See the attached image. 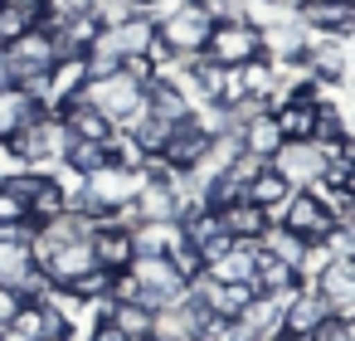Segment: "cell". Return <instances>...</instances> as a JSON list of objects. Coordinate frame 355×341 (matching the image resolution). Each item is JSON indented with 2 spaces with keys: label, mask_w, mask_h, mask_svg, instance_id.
Here are the masks:
<instances>
[{
  "label": "cell",
  "mask_w": 355,
  "mask_h": 341,
  "mask_svg": "<svg viewBox=\"0 0 355 341\" xmlns=\"http://www.w3.org/2000/svg\"><path fill=\"white\" fill-rule=\"evenodd\" d=\"M234 74H239L243 98H253V103L268 108V98H272V64H268V59H248V64H239Z\"/></svg>",
  "instance_id": "29"
},
{
  "label": "cell",
  "mask_w": 355,
  "mask_h": 341,
  "mask_svg": "<svg viewBox=\"0 0 355 341\" xmlns=\"http://www.w3.org/2000/svg\"><path fill=\"white\" fill-rule=\"evenodd\" d=\"M35 113H44V108H35L20 88H6V93H0V142H6L20 122H30Z\"/></svg>",
  "instance_id": "31"
},
{
  "label": "cell",
  "mask_w": 355,
  "mask_h": 341,
  "mask_svg": "<svg viewBox=\"0 0 355 341\" xmlns=\"http://www.w3.org/2000/svg\"><path fill=\"white\" fill-rule=\"evenodd\" d=\"M0 288H10L20 302H40L54 283H49L44 268L30 258V249H0Z\"/></svg>",
  "instance_id": "9"
},
{
  "label": "cell",
  "mask_w": 355,
  "mask_h": 341,
  "mask_svg": "<svg viewBox=\"0 0 355 341\" xmlns=\"http://www.w3.org/2000/svg\"><path fill=\"white\" fill-rule=\"evenodd\" d=\"M239 147L248 151V156H258V161H272L277 156V147H282V132H277V122H272V113L268 108H258V113H248L243 122H239Z\"/></svg>",
  "instance_id": "14"
},
{
  "label": "cell",
  "mask_w": 355,
  "mask_h": 341,
  "mask_svg": "<svg viewBox=\"0 0 355 341\" xmlns=\"http://www.w3.org/2000/svg\"><path fill=\"white\" fill-rule=\"evenodd\" d=\"M6 147H10L25 166H35V171H44V176H49V166H59V161H64L69 127L59 122V113H35L30 122H20V127L6 137Z\"/></svg>",
  "instance_id": "1"
},
{
  "label": "cell",
  "mask_w": 355,
  "mask_h": 341,
  "mask_svg": "<svg viewBox=\"0 0 355 341\" xmlns=\"http://www.w3.org/2000/svg\"><path fill=\"white\" fill-rule=\"evenodd\" d=\"M132 253H171L175 244H185V234H180V219H137L132 229Z\"/></svg>",
  "instance_id": "18"
},
{
  "label": "cell",
  "mask_w": 355,
  "mask_h": 341,
  "mask_svg": "<svg viewBox=\"0 0 355 341\" xmlns=\"http://www.w3.org/2000/svg\"><path fill=\"white\" fill-rule=\"evenodd\" d=\"M88 244H93V263H98L103 273H127L132 258H137V253H132V234L117 229V224H93Z\"/></svg>",
  "instance_id": "13"
},
{
  "label": "cell",
  "mask_w": 355,
  "mask_h": 341,
  "mask_svg": "<svg viewBox=\"0 0 355 341\" xmlns=\"http://www.w3.org/2000/svg\"><path fill=\"white\" fill-rule=\"evenodd\" d=\"M6 88H15V83H10V64H6V54H0V93H6Z\"/></svg>",
  "instance_id": "38"
},
{
  "label": "cell",
  "mask_w": 355,
  "mask_h": 341,
  "mask_svg": "<svg viewBox=\"0 0 355 341\" xmlns=\"http://www.w3.org/2000/svg\"><path fill=\"white\" fill-rule=\"evenodd\" d=\"M166 258H171V268H175L185 283H195V278L205 273V258H200V249H195V244H175Z\"/></svg>",
  "instance_id": "34"
},
{
  "label": "cell",
  "mask_w": 355,
  "mask_h": 341,
  "mask_svg": "<svg viewBox=\"0 0 355 341\" xmlns=\"http://www.w3.org/2000/svg\"><path fill=\"white\" fill-rule=\"evenodd\" d=\"M112 35V44H117V54L127 59V54H146L151 59V49H156V20L146 15V10H132L117 30H107Z\"/></svg>",
  "instance_id": "20"
},
{
  "label": "cell",
  "mask_w": 355,
  "mask_h": 341,
  "mask_svg": "<svg viewBox=\"0 0 355 341\" xmlns=\"http://www.w3.org/2000/svg\"><path fill=\"white\" fill-rule=\"evenodd\" d=\"M10 219H30V215H25V205H20L6 185H0V224H10Z\"/></svg>",
  "instance_id": "36"
},
{
  "label": "cell",
  "mask_w": 355,
  "mask_h": 341,
  "mask_svg": "<svg viewBox=\"0 0 355 341\" xmlns=\"http://www.w3.org/2000/svg\"><path fill=\"white\" fill-rule=\"evenodd\" d=\"M132 10H137L132 0H88V20H93L98 30H117Z\"/></svg>",
  "instance_id": "33"
},
{
  "label": "cell",
  "mask_w": 355,
  "mask_h": 341,
  "mask_svg": "<svg viewBox=\"0 0 355 341\" xmlns=\"http://www.w3.org/2000/svg\"><path fill=\"white\" fill-rule=\"evenodd\" d=\"M287 195H292V185H287L272 166H263V171L243 185V200H248V205H258V210H272V205H282Z\"/></svg>",
  "instance_id": "28"
},
{
  "label": "cell",
  "mask_w": 355,
  "mask_h": 341,
  "mask_svg": "<svg viewBox=\"0 0 355 341\" xmlns=\"http://www.w3.org/2000/svg\"><path fill=\"white\" fill-rule=\"evenodd\" d=\"M214 215H219L224 234H234V239H263V229H268V215L258 205H248V200H234V205H224Z\"/></svg>",
  "instance_id": "25"
},
{
  "label": "cell",
  "mask_w": 355,
  "mask_h": 341,
  "mask_svg": "<svg viewBox=\"0 0 355 341\" xmlns=\"http://www.w3.org/2000/svg\"><path fill=\"white\" fill-rule=\"evenodd\" d=\"M345 6H355V0H345Z\"/></svg>",
  "instance_id": "44"
},
{
  "label": "cell",
  "mask_w": 355,
  "mask_h": 341,
  "mask_svg": "<svg viewBox=\"0 0 355 341\" xmlns=\"http://www.w3.org/2000/svg\"><path fill=\"white\" fill-rule=\"evenodd\" d=\"M345 132H350V137H355V108H350V113H345Z\"/></svg>",
  "instance_id": "41"
},
{
  "label": "cell",
  "mask_w": 355,
  "mask_h": 341,
  "mask_svg": "<svg viewBox=\"0 0 355 341\" xmlns=\"http://www.w3.org/2000/svg\"><path fill=\"white\" fill-rule=\"evenodd\" d=\"M277 224H282L287 234L306 239V244H326V234L336 229V219L326 215V205H321L311 190H292V195L282 200V215H277Z\"/></svg>",
  "instance_id": "6"
},
{
  "label": "cell",
  "mask_w": 355,
  "mask_h": 341,
  "mask_svg": "<svg viewBox=\"0 0 355 341\" xmlns=\"http://www.w3.org/2000/svg\"><path fill=\"white\" fill-rule=\"evenodd\" d=\"M141 108H146L156 122H166V127H175V122H185V117L195 113V108H190V98H185L175 83H166V78H151V83H146Z\"/></svg>",
  "instance_id": "17"
},
{
  "label": "cell",
  "mask_w": 355,
  "mask_h": 341,
  "mask_svg": "<svg viewBox=\"0 0 355 341\" xmlns=\"http://www.w3.org/2000/svg\"><path fill=\"white\" fill-rule=\"evenodd\" d=\"M258 341H277V336H258Z\"/></svg>",
  "instance_id": "43"
},
{
  "label": "cell",
  "mask_w": 355,
  "mask_h": 341,
  "mask_svg": "<svg viewBox=\"0 0 355 341\" xmlns=\"http://www.w3.org/2000/svg\"><path fill=\"white\" fill-rule=\"evenodd\" d=\"M69 210V195H64V185L54 181V176H44V185L30 195V205H25V215H30V224L40 229V224H49V219H59Z\"/></svg>",
  "instance_id": "27"
},
{
  "label": "cell",
  "mask_w": 355,
  "mask_h": 341,
  "mask_svg": "<svg viewBox=\"0 0 355 341\" xmlns=\"http://www.w3.org/2000/svg\"><path fill=\"white\" fill-rule=\"evenodd\" d=\"M297 288H302V278H297L292 263H282V258H272V253H258V263H253V292H258V297L287 302Z\"/></svg>",
  "instance_id": "16"
},
{
  "label": "cell",
  "mask_w": 355,
  "mask_h": 341,
  "mask_svg": "<svg viewBox=\"0 0 355 341\" xmlns=\"http://www.w3.org/2000/svg\"><path fill=\"white\" fill-rule=\"evenodd\" d=\"M141 98H146V88H141L137 78H127L122 69H117V74H107V78H88V83H83V103H88V108H98L112 127L132 122V117L141 113Z\"/></svg>",
  "instance_id": "3"
},
{
  "label": "cell",
  "mask_w": 355,
  "mask_h": 341,
  "mask_svg": "<svg viewBox=\"0 0 355 341\" xmlns=\"http://www.w3.org/2000/svg\"><path fill=\"white\" fill-rule=\"evenodd\" d=\"M127 273H132L137 288H141L137 302L151 307V312H161V307H171V302L185 297V278H180V273L171 268V258H161V253H137Z\"/></svg>",
  "instance_id": "4"
},
{
  "label": "cell",
  "mask_w": 355,
  "mask_h": 341,
  "mask_svg": "<svg viewBox=\"0 0 355 341\" xmlns=\"http://www.w3.org/2000/svg\"><path fill=\"white\" fill-rule=\"evenodd\" d=\"M209 30H214V15L200 10L195 0H190V6H180L175 15L156 20V40L166 44V54H200L205 40H209Z\"/></svg>",
  "instance_id": "5"
},
{
  "label": "cell",
  "mask_w": 355,
  "mask_h": 341,
  "mask_svg": "<svg viewBox=\"0 0 355 341\" xmlns=\"http://www.w3.org/2000/svg\"><path fill=\"white\" fill-rule=\"evenodd\" d=\"M311 288L331 302V317H355V258H331Z\"/></svg>",
  "instance_id": "10"
},
{
  "label": "cell",
  "mask_w": 355,
  "mask_h": 341,
  "mask_svg": "<svg viewBox=\"0 0 355 341\" xmlns=\"http://www.w3.org/2000/svg\"><path fill=\"white\" fill-rule=\"evenodd\" d=\"M258 239H234V249H224L214 263H205V278L214 283H253V263H258Z\"/></svg>",
  "instance_id": "15"
},
{
  "label": "cell",
  "mask_w": 355,
  "mask_h": 341,
  "mask_svg": "<svg viewBox=\"0 0 355 341\" xmlns=\"http://www.w3.org/2000/svg\"><path fill=\"white\" fill-rule=\"evenodd\" d=\"M272 122H277L282 142H311V137H316V103L292 98V103L272 108Z\"/></svg>",
  "instance_id": "23"
},
{
  "label": "cell",
  "mask_w": 355,
  "mask_h": 341,
  "mask_svg": "<svg viewBox=\"0 0 355 341\" xmlns=\"http://www.w3.org/2000/svg\"><path fill=\"white\" fill-rule=\"evenodd\" d=\"M107 322L127 336V341H156V312L141 302H112Z\"/></svg>",
  "instance_id": "24"
},
{
  "label": "cell",
  "mask_w": 355,
  "mask_h": 341,
  "mask_svg": "<svg viewBox=\"0 0 355 341\" xmlns=\"http://www.w3.org/2000/svg\"><path fill=\"white\" fill-rule=\"evenodd\" d=\"M112 156H107V142H88V137H69V147H64V171H73V176H93L98 166H107Z\"/></svg>",
  "instance_id": "26"
},
{
  "label": "cell",
  "mask_w": 355,
  "mask_h": 341,
  "mask_svg": "<svg viewBox=\"0 0 355 341\" xmlns=\"http://www.w3.org/2000/svg\"><path fill=\"white\" fill-rule=\"evenodd\" d=\"M340 190H345V195H350V200H355V166H350V171H345V185H340Z\"/></svg>",
  "instance_id": "40"
},
{
  "label": "cell",
  "mask_w": 355,
  "mask_h": 341,
  "mask_svg": "<svg viewBox=\"0 0 355 341\" xmlns=\"http://www.w3.org/2000/svg\"><path fill=\"white\" fill-rule=\"evenodd\" d=\"M205 147H209V132H205L200 117L190 113L185 122L171 127V137H166V147H161V161H166L171 171H190V166L205 156Z\"/></svg>",
  "instance_id": "11"
},
{
  "label": "cell",
  "mask_w": 355,
  "mask_h": 341,
  "mask_svg": "<svg viewBox=\"0 0 355 341\" xmlns=\"http://www.w3.org/2000/svg\"><path fill=\"white\" fill-rule=\"evenodd\" d=\"M15 312H20V297H15L10 288H0V326H6V322H10Z\"/></svg>",
  "instance_id": "37"
},
{
  "label": "cell",
  "mask_w": 355,
  "mask_h": 341,
  "mask_svg": "<svg viewBox=\"0 0 355 341\" xmlns=\"http://www.w3.org/2000/svg\"><path fill=\"white\" fill-rule=\"evenodd\" d=\"M311 341H350V326H345V317H326V322L311 331Z\"/></svg>",
  "instance_id": "35"
},
{
  "label": "cell",
  "mask_w": 355,
  "mask_h": 341,
  "mask_svg": "<svg viewBox=\"0 0 355 341\" xmlns=\"http://www.w3.org/2000/svg\"><path fill=\"white\" fill-rule=\"evenodd\" d=\"M297 20L321 30V35H340V40L350 35V6L345 0H306V6L297 10Z\"/></svg>",
  "instance_id": "21"
},
{
  "label": "cell",
  "mask_w": 355,
  "mask_h": 341,
  "mask_svg": "<svg viewBox=\"0 0 355 341\" xmlns=\"http://www.w3.org/2000/svg\"><path fill=\"white\" fill-rule=\"evenodd\" d=\"M180 176V171H175ZM175 176L171 181H141V190L132 195L141 219H180V200H175Z\"/></svg>",
  "instance_id": "19"
},
{
  "label": "cell",
  "mask_w": 355,
  "mask_h": 341,
  "mask_svg": "<svg viewBox=\"0 0 355 341\" xmlns=\"http://www.w3.org/2000/svg\"><path fill=\"white\" fill-rule=\"evenodd\" d=\"M0 6H20V10H40V0H0Z\"/></svg>",
  "instance_id": "39"
},
{
  "label": "cell",
  "mask_w": 355,
  "mask_h": 341,
  "mask_svg": "<svg viewBox=\"0 0 355 341\" xmlns=\"http://www.w3.org/2000/svg\"><path fill=\"white\" fill-rule=\"evenodd\" d=\"M35 30V10H20V6H0V49H10L20 35Z\"/></svg>",
  "instance_id": "32"
},
{
  "label": "cell",
  "mask_w": 355,
  "mask_h": 341,
  "mask_svg": "<svg viewBox=\"0 0 355 341\" xmlns=\"http://www.w3.org/2000/svg\"><path fill=\"white\" fill-rule=\"evenodd\" d=\"M326 317H331V302H326L311 283H302V288L282 302V331H292V336H311Z\"/></svg>",
  "instance_id": "12"
},
{
  "label": "cell",
  "mask_w": 355,
  "mask_h": 341,
  "mask_svg": "<svg viewBox=\"0 0 355 341\" xmlns=\"http://www.w3.org/2000/svg\"><path fill=\"white\" fill-rule=\"evenodd\" d=\"M350 30H355V6H350Z\"/></svg>",
  "instance_id": "42"
},
{
  "label": "cell",
  "mask_w": 355,
  "mask_h": 341,
  "mask_svg": "<svg viewBox=\"0 0 355 341\" xmlns=\"http://www.w3.org/2000/svg\"><path fill=\"white\" fill-rule=\"evenodd\" d=\"M200 54L209 64H219V69H239L248 59H263V30L248 25V20H214V30H209Z\"/></svg>",
  "instance_id": "2"
},
{
  "label": "cell",
  "mask_w": 355,
  "mask_h": 341,
  "mask_svg": "<svg viewBox=\"0 0 355 341\" xmlns=\"http://www.w3.org/2000/svg\"><path fill=\"white\" fill-rule=\"evenodd\" d=\"M268 166H272L292 190H306V185L321 181V171H326V151H321L316 142H282L277 156H272Z\"/></svg>",
  "instance_id": "8"
},
{
  "label": "cell",
  "mask_w": 355,
  "mask_h": 341,
  "mask_svg": "<svg viewBox=\"0 0 355 341\" xmlns=\"http://www.w3.org/2000/svg\"><path fill=\"white\" fill-rule=\"evenodd\" d=\"M59 122L69 127V137H88V142H107V137L117 132V127H112L98 108H88L83 98H78V103H69V108H59Z\"/></svg>",
  "instance_id": "22"
},
{
  "label": "cell",
  "mask_w": 355,
  "mask_h": 341,
  "mask_svg": "<svg viewBox=\"0 0 355 341\" xmlns=\"http://www.w3.org/2000/svg\"><path fill=\"white\" fill-rule=\"evenodd\" d=\"M258 249L297 268V263H302V253H306V239H297V234H287L282 224H268V229H263V239H258Z\"/></svg>",
  "instance_id": "30"
},
{
  "label": "cell",
  "mask_w": 355,
  "mask_h": 341,
  "mask_svg": "<svg viewBox=\"0 0 355 341\" xmlns=\"http://www.w3.org/2000/svg\"><path fill=\"white\" fill-rule=\"evenodd\" d=\"M6 54V64H10V83L20 88V83H30V78H44L59 59H54V40L44 35V30H30V35H20L10 49H0Z\"/></svg>",
  "instance_id": "7"
}]
</instances>
